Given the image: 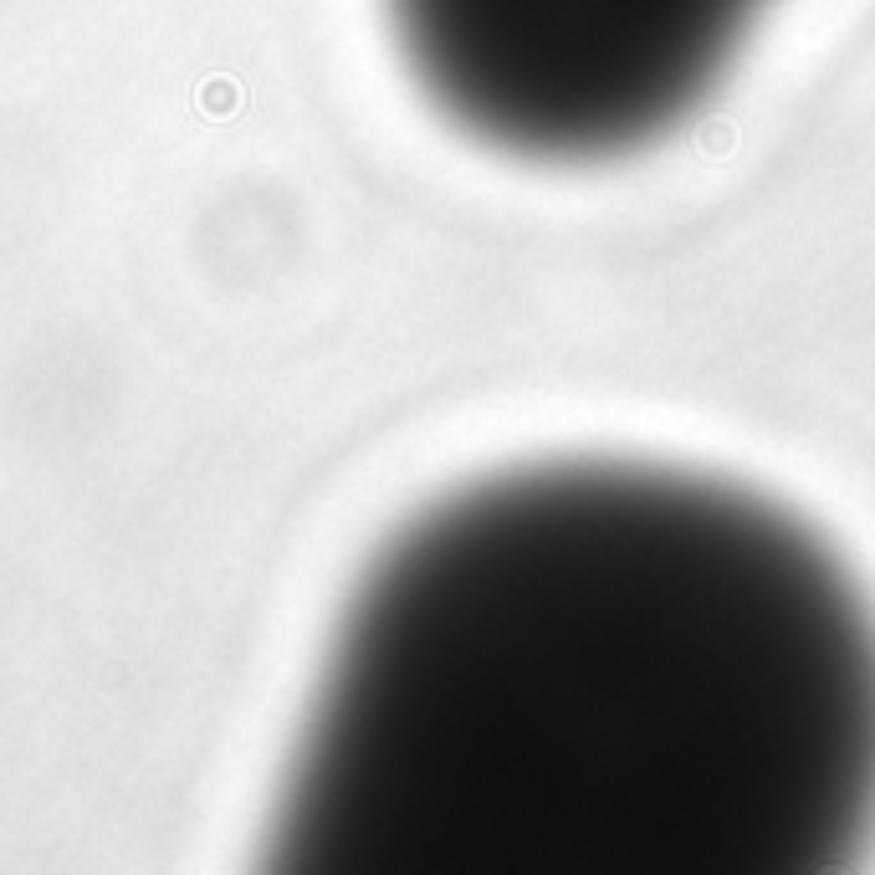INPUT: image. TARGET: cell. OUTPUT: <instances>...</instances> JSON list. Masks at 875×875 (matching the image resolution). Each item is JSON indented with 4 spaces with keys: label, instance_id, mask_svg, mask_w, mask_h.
Instances as JSON below:
<instances>
[{
    "label": "cell",
    "instance_id": "6da1fadb",
    "mask_svg": "<svg viewBox=\"0 0 875 875\" xmlns=\"http://www.w3.org/2000/svg\"><path fill=\"white\" fill-rule=\"evenodd\" d=\"M875 824V615L783 507L558 461L364 574L277 809L318 875H804Z\"/></svg>",
    "mask_w": 875,
    "mask_h": 875
},
{
    "label": "cell",
    "instance_id": "7a4b0ae2",
    "mask_svg": "<svg viewBox=\"0 0 875 875\" xmlns=\"http://www.w3.org/2000/svg\"><path fill=\"white\" fill-rule=\"evenodd\" d=\"M405 67L471 139L615 159L707 103L768 0H384Z\"/></svg>",
    "mask_w": 875,
    "mask_h": 875
}]
</instances>
